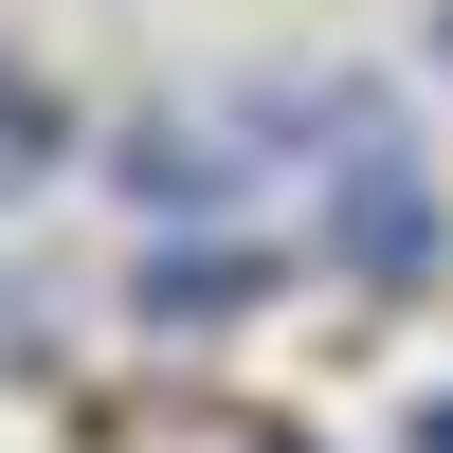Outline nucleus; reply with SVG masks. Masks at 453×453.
<instances>
[{"instance_id": "1", "label": "nucleus", "mask_w": 453, "mask_h": 453, "mask_svg": "<svg viewBox=\"0 0 453 453\" xmlns=\"http://www.w3.org/2000/svg\"><path fill=\"white\" fill-rule=\"evenodd\" d=\"M254 145H326V273H363V290H435L453 273V200L399 145L381 91H254Z\"/></svg>"}, {"instance_id": "2", "label": "nucleus", "mask_w": 453, "mask_h": 453, "mask_svg": "<svg viewBox=\"0 0 453 453\" xmlns=\"http://www.w3.org/2000/svg\"><path fill=\"white\" fill-rule=\"evenodd\" d=\"M109 181H127L145 218H236L254 200V109H145V127L109 145Z\"/></svg>"}, {"instance_id": "3", "label": "nucleus", "mask_w": 453, "mask_h": 453, "mask_svg": "<svg viewBox=\"0 0 453 453\" xmlns=\"http://www.w3.org/2000/svg\"><path fill=\"white\" fill-rule=\"evenodd\" d=\"M254 290H273V254H236V236H200V254H145V326H236Z\"/></svg>"}, {"instance_id": "4", "label": "nucleus", "mask_w": 453, "mask_h": 453, "mask_svg": "<svg viewBox=\"0 0 453 453\" xmlns=\"http://www.w3.org/2000/svg\"><path fill=\"white\" fill-rule=\"evenodd\" d=\"M55 145H73V109L36 91V73H0V200H36V181H55Z\"/></svg>"}, {"instance_id": "5", "label": "nucleus", "mask_w": 453, "mask_h": 453, "mask_svg": "<svg viewBox=\"0 0 453 453\" xmlns=\"http://www.w3.org/2000/svg\"><path fill=\"white\" fill-rule=\"evenodd\" d=\"M399 453H453V399H418V435H399Z\"/></svg>"}, {"instance_id": "6", "label": "nucleus", "mask_w": 453, "mask_h": 453, "mask_svg": "<svg viewBox=\"0 0 453 453\" xmlns=\"http://www.w3.org/2000/svg\"><path fill=\"white\" fill-rule=\"evenodd\" d=\"M435 73H453V19H435Z\"/></svg>"}]
</instances>
